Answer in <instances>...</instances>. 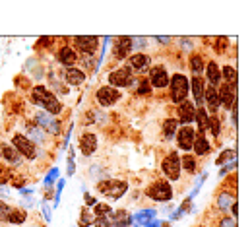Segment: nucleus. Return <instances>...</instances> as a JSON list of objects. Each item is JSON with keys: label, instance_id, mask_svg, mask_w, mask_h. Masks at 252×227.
I'll list each match as a JSON object with an SVG mask.
<instances>
[{"label": "nucleus", "instance_id": "nucleus-12", "mask_svg": "<svg viewBox=\"0 0 252 227\" xmlns=\"http://www.w3.org/2000/svg\"><path fill=\"white\" fill-rule=\"evenodd\" d=\"M150 84L153 88H165L169 84V74L163 66H153L150 72Z\"/></svg>", "mask_w": 252, "mask_h": 227}, {"label": "nucleus", "instance_id": "nucleus-34", "mask_svg": "<svg viewBox=\"0 0 252 227\" xmlns=\"http://www.w3.org/2000/svg\"><path fill=\"white\" fill-rule=\"evenodd\" d=\"M231 204H233V196L227 194V192H223V194L219 196V200H217V206H219L221 210H227Z\"/></svg>", "mask_w": 252, "mask_h": 227}, {"label": "nucleus", "instance_id": "nucleus-6", "mask_svg": "<svg viewBox=\"0 0 252 227\" xmlns=\"http://www.w3.org/2000/svg\"><path fill=\"white\" fill-rule=\"evenodd\" d=\"M12 144H14L16 152L22 154L23 158H27V159H35V158H37V148H35V144H33L29 138H25V136H22V134H16V136L12 138Z\"/></svg>", "mask_w": 252, "mask_h": 227}, {"label": "nucleus", "instance_id": "nucleus-36", "mask_svg": "<svg viewBox=\"0 0 252 227\" xmlns=\"http://www.w3.org/2000/svg\"><path fill=\"white\" fill-rule=\"evenodd\" d=\"M148 39L146 37H132V49H146Z\"/></svg>", "mask_w": 252, "mask_h": 227}, {"label": "nucleus", "instance_id": "nucleus-49", "mask_svg": "<svg viewBox=\"0 0 252 227\" xmlns=\"http://www.w3.org/2000/svg\"><path fill=\"white\" fill-rule=\"evenodd\" d=\"M144 227H161V222H157V220H153V222H150L148 226H144Z\"/></svg>", "mask_w": 252, "mask_h": 227}, {"label": "nucleus", "instance_id": "nucleus-8", "mask_svg": "<svg viewBox=\"0 0 252 227\" xmlns=\"http://www.w3.org/2000/svg\"><path fill=\"white\" fill-rule=\"evenodd\" d=\"M118 99H120V91L115 90V88H111V86H103L99 91H97V103H99L101 107H111Z\"/></svg>", "mask_w": 252, "mask_h": 227}, {"label": "nucleus", "instance_id": "nucleus-15", "mask_svg": "<svg viewBox=\"0 0 252 227\" xmlns=\"http://www.w3.org/2000/svg\"><path fill=\"white\" fill-rule=\"evenodd\" d=\"M194 114H196L194 103H190V101H183L181 103V107H179V118H181V122H184V124L192 122L194 120Z\"/></svg>", "mask_w": 252, "mask_h": 227}, {"label": "nucleus", "instance_id": "nucleus-39", "mask_svg": "<svg viewBox=\"0 0 252 227\" xmlns=\"http://www.w3.org/2000/svg\"><path fill=\"white\" fill-rule=\"evenodd\" d=\"M219 227H237V222H235V218H223L221 220V224H219Z\"/></svg>", "mask_w": 252, "mask_h": 227}, {"label": "nucleus", "instance_id": "nucleus-10", "mask_svg": "<svg viewBox=\"0 0 252 227\" xmlns=\"http://www.w3.org/2000/svg\"><path fill=\"white\" fill-rule=\"evenodd\" d=\"M74 43H76V47L82 51V53H86V55H93L95 51H97V43H99V39L97 37H88V35H80V37H76L74 39Z\"/></svg>", "mask_w": 252, "mask_h": 227}, {"label": "nucleus", "instance_id": "nucleus-5", "mask_svg": "<svg viewBox=\"0 0 252 227\" xmlns=\"http://www.w3.org/2000/svg\"><path fill=\"white\" fill-rule=\"evenodd\" d=\"M146 194L155 202H169L173 198V188H171V184L167 181H159V182L151 184L150 188L146 190Z\"/></svg>", "mask_w": 252, "mask_h": 227}, {"label": "nucleus", "instance_id": "nucleus-28", "mask_svg": "<svg viewBox=\"0 0 252 227\" xmlns=\"http://www.w3.org/2000/svg\"><path fill=\"white\" fill-rule=\"evenodd\" d=\"M190 70L194 72V76H200L202 70H204V58L200 55H194L190 58Z\"/></svg>", "mask_w": 252, "mask_h": 227}, {"label": "nucleus", "instance_id": "nucleus-23", "mask_svg": "<svg viewBox=\"0 0 252 227\" xmlns=\"http://www.w3.org/2000/svg\"><path fill=\"white\" fill-rule=\"evenodd\" d=\"M192 148H194V152H196L198 156H206V154L209 152V142L206 140V136H204V134H198V138H194Z\"/></svg>", "mask_w": 252, "mask_h": 227}, {"label": "nucleus", "instance_id": "nucleus-40", "mask_svg": "<svg viewBox=\"0 0 252 227\" xmlns=\"http://www.w3.org/2000/svg\"><path fill=\"white\" fill-rule=\"evenodd\" d=\"M74 171H76V163H74V150H72L68 158V175H74Z\"/></svg>", "mask_w": 252, "mask_h": 227}, {"label": "nucleus", "instance_id": "nucleus-37", "mask_svg": "<svg viewBox=\"0 0 252 227\" xmlns=\"http://www.w3.org/2000/svg\"><path fill=\"white\" fill-rule=\"evenodd\" d=\"M10 210H12V208H10L6 202H2V200H0V222H6V220H8Z\"/></svg>", "mask_w": 252, "mask_h": 227}, {"label": "nucleus", "instance_id": "nucleus-35", "mask_svg": "<svg viewBox=\"0 0 252 227\" xmlns=\"http://www.w3.org/2000/svg\"><path fill=\"white\" fill-rule=\"evenodd\" d=\"M105 214H111V208H109L107 204H95L93 216H95V218H105Z\"/></svg>", "mask_w": 252, "mask_h": 227}, {"label": "nucleus", "instance_id": "nucleus-33", "mask_svg": "<svg viewBox=\"0 0 252 227\" xmlns=\"http://www.w3.org/2000/svg\"><path fill=\"white\" fill-rule=\"evenodd\" d=\"M2 154H4V158H6L8 161H12V163H20L18 152H16L14 148H10V146H4V148H2Z\"/></svg>", "mask_w": 252, "mask_h": 227}, {"label": "nucleus", "instance_id": "nucleus-4", "mask_svg": "<svg viewBox=\"0 0 252 227\" xmlns=\"http://www.w3.org/2000/svg\"><path fill=\"white\" fill-rule=\"evenodd\" d=\"M109 84L111 88L118 90V88H128L134 84V76H132V70L130 68H118V70H113L109 74Z\"/></svg>", "mask_w": 252, "mask_h": 227}, {"label": "nucleus", "instance_id": "nucleus-42", "mask_svg": "<svg viewBox=\"0 0 252 227\" xmlns=\"http://www.w3.org/2000/svg\"><path fill=\"white\" fill-rule=\"evenodd\" d=\"M138 93H142V95H146V93H150V82H148V80L140 84V88H138Z\"/></svg>", "mask_w": 252, "mask_h": 227}, {"label": "nucleus", "instance_id": "nucleus-16", "mask_svg": "<svg viewBox=\"0 0 252 227\" xmlns=\"http://www.w3.org/2000/svg\"><path fill=\"white\" fill-rule=\"evenodd\" d=\"M153 220H155V210H142V212L130 216V224H136V227L148 226Z\"/></svg>", "mask_w": 252, "mask_h": 227}, {"label": "nucleus", "instance_id": "nucleus-50", "mask_svg": "<svg viewBox=\"0 0 252 227\" xmlns=\"http://www.w3.org/2000/svg\"><path fill=\"white\" fill-rule=\"evenodd\" d=\"M159 43H169V37H155Z\"/></svg>", "mask_w": 252, "mask_h": 227}, {"label": "nucleus", "instance_id": "nucleus-45", "mask_svg": "<svg viewBox=\"0 0 252 227\" xmlns=\"http://www.w3.org/2000/svg\"><path fill=\"white\" fill-rule=\"evenodd\" d=\"M56 175H58V169H52L49 173V177H47V179H45V182H47V184H49V182H52V181H54V177H56Z\"/></svg>", "mask_w": 252, "mask_h": 227}, {"label": "nucleus", "instance_id": "nucleus-3", "mask_svg": "<svg viewBox=\"0 0 252 227\" xmlns=\"http://www.w3.org/2000/svg\"><path fill=\"white\" fill-rule=\"evenodd\" d=\"M97 190H99L101 194L113 198V200H118L128 190V184H126V181H115V179H111V181H101L99 184H97Z\"/></svg>", "mask_w": 252, "mask_h": 227}, {"label": "nucleus", "instance_id": "nucleus-43", "mask_svg": "<svg viewBox=\"0 0 252 227\" xmlns=\"http://www.w3.org/2000/svg\"><path fill=\"white\" fill-rule=\"evenodd\" d=\"M227 158H235V154H233V152H229V150H225V152H223V156L217 159V163H223Z\"/></svg>", "mask_w": 252, "mask_h": 227}, {"label": "nucleus", "instance_id": "nucleus-29", "mask_svg": "<svg viewBox=\"0 0 252 227\" xmlns=\"http://www.w3.org/2000/svg\"><path fill=\"white\" fill-rule=\"evenodd\" d=\"M27 138H33L35 142H43V140H45L43 130H39V128L33 126V124H27Z\"/></svg>", "mask_w": 252, "mask_h": 227}, {"label": "nucleus", "instance_id": "nucleus-20", "mask_svg": "<svg viewBox=\"0 0 252 227\" xmlns=\"http://www.w3.org/2000/svg\"><path fill=\"white\" fill-rule=\"evenodd\" d=\"M150 64V57L144 55V53H136L130 57V70H136V72H144Z\"/></svg>", "mask_w": 252, "mask_h": 227}, {"label": "nucleus", "instance_id": "nucleus-19", "mask_svg": "<svg viewBox=\"0 0 252 227\" xmlns=\"http://www.w3.org/2000/svg\"><path fill=\"white\" fill-rule=\"evenodd\" d=\"M58 60L64 64V66H68V68H72L76 62H78V55H76V51L72 49V47H62L60 49V53H58Z\"/></svg>", "mask_w": 252, "mask_h": 227}, {"label": "nucleus", "instance_id": "nucleus-17", "mask_svg": "<svg viewBox=\"0 0 252 227\" xmlns=\"http://www.w3.org/2000/svg\"><path fill=\"white\" fill-rule=\"evenodd\" d=\"M64 78H66V82L70 84V86H80V84H84L86 82V74H84V70H80V68H68L66 72H64Z\"/></svg>", "mask_w": 252, "mask_h": 227}, {"label": "nucleus", "instance_id": "nucleus-11", "mask_svg": "<svg viewBox=\"0 0 252 227\" xmlns=\"http://www.w3.org/2000/svg\"><path fill=\"white\" fill-rule=\"evenodd\" d=\"M194 138H196V132H194V128H190V126H183V128L177 132V142H179V146H181L184 152L192 150Z\"/></svg>", "mask_w": 252, "mask_h": 227}, {"label": "nucleus", "instance_id": "nucleus-30", "mask_svg": "<svg viewBox=\"0 0 252 227\" xmlns=\"http://www.w3.org/2000/svg\"><path fill=\"white\" fill-rule=\"evenodd\" d=\"M6 222H10V224H23L25 222V214L22 210H10Z\"/></svg>", "mask_w": 252, "mask_h": 227}, {"label": "nucleus", "instance_id": "nucleus-22", "mask_svg": "<svg viewBox=\"0 0 252 227\" xmlns=\"http://www.w3.org/2000/svg\"><path fill=\"white\" fill-rule=\"evenodd\" d=\"M190 86H192V93H194V99H196V103H198V107H200V103L204 101V82H202L200 76H194L192 78V82H190Z\"/></svg>", "mask_w": 252, "mask_h": 227}, {"label": "nucleus", "instance_id": "nucleus-47", "mask_svg": "<svg viewBox=\"0 0 252 227\" xmlns=\"http://www.w3.org/2000/svg\"><path fill=\"white\" fill-rule=\"evenodd\" d=\"M231 214H233V218H237V214H239V206H237V202H233V204H231Z\"/></svg>", "mask_w": 252, "mask_h": 227}, {"label": "nucleus", "instance_id": "nucleus-25", "mask_svg": "<svg viewBox=\"0 0 252 227\" xmlns=\"http://www.w3.org/2000/svg\"><path fill=\"white\" fill-rule=\"evenodd\" d=\"M177 126H179V122H177L175 118H167V120H165L163 132H165V138H167V140H173V136L177 134Z\"/></svg>", "mask_w": 252, "mask_h": 227}, {"label": "nucleus", "instance_id": "nucleus-18", "mask_svg": "<svg viewBox=\"0 0 252 227\" xmlns=\"http://www.w3.org/2000/svg\"><path fill=\"white\" fill-rule=\"evenodd\" d=\"M204 99H206V103H207V107H209V111H217L219 109V95H217V90H215V86H209V88H206L204 90Z\"/></svg>", "mask_w": 252, "mask_h": 227}, {"label": "nucleus", "instance_id": "nucleus-48", "mask_svg": "<svg viewBox=\"0 0 252 227\" xmlns=\"http://www.w3.org/2000/svg\"><path fill=\"white\" fill-rule=\"evenodd\" d=\"M43 214H45V220H47V222H50V210L45 206V204H43Z\"/></svg>", "mask_w": 252, "mask_h": 227}, {"label": "nucleus", "instance_id": "nucleus-24", "mask_svg": "<svg viewBox=\"0 0 252 227\" xmlns=\"http://www.w3.org/2000/svg\"><path fill=\"white\" fill-rule=\"evenodd\" d=\"M206 76H207V80L211 82V86H215V84L221 80V72H219V68H217L215 62H209V64L206 66Z\"/></svg>", "mask_w": 252, "mask_h": 227}, {"label": "nucleus", "instance_id": "nucleus-26", "mask_svg": "<svg viewBox=\"0 0 252 227\" xmlns=\"http://www.w3.org/2000/svg\"><path fill=\"white\" fill-rule=\"evenodd\" d=\"M95 216H93V212H90L88 208H84L82 210V214H80V227H90L95 224Z\"/></svg>", "mask_w": 252, "mask_h": 227}, {"label": "nucleus", "instance_id": "nucleus-38", "mask_svg": "<svg viewBox=\"0 0 252 227\" xmlns=\"http://www.w3.org/2000/svg\"><path fill=\"white\" fill-rule=\"evenodd\" d=\"M207 128L213 132V136H217L219 134V120L217 118H209V126Z\"/></svg>", "mask_w": 252, "mask_h": 227}, {"label": "nucleus", "instance_id": "nucleus-13", "mask_svg": "<svg viewBox=\"0 0 252 227\" xmlns=\"http://www.w3.org/2000/svg\"><path fill=\"white\" fill-rule=\"evenodd\" d=\"M217 95H219V103L225 107V109H233L235 107V88L233 86H223L219 91H217Z\"/></svg>", "mask_w": 252, "mask_h": 227}, {"label": "nucleus", "instance_id": "nucleus-46", "mask_svg": "<svg viewBox=\"0 0 252 227\" xmlns=\"http://www.w3.org/2000/svg\"><path fill=\"white\" fill-rule=\"evenodd\" d=\"M84 66L92 70V68H93V58H92V57H88V58H86V60H84Z\"/></svg>", "mask_w": 252, "mask_h": 227}, {"label": "nucleus", "instance_id": "nucleus-21", "mask_svg": "<svg viewBox=\"0 0 252 227\" xmlns=\"http://www.w3.org/2000/svg\"><path fill=\"white\" fill-rule=\"evenodd\" d=\"M132 51V37H120L116 41V49H115V57L124 58Z\"/></svg>", "mask_w": 252, "mask_h": 227}, {"label": "nucleus", "instance_id": "nucleus-27", "mask_svg": "<svg viewBox=\"0 0 252 227\" xmlns=\"http://www.w3.org/2000/svg\"><path fill=\"white\" fill-rule=\"evenodd\" d=\"M194 118H198V128L200 130H206L207 126H209V116L206 113V109L204 107H198V111L194 114Z\"/></svg>", "mask_w": 252, "mask_h": 227}, {"label": "nucleus", "instance_id": "nucleus-9", "mask_svg": "<svg viewBox=\"0 0 252 227\" xmlns=\"http://www.w3.org/2000/svg\"><path fill=\"white\" fill-rule=\"evenodd\" d=\"M35 120H37V124H39L41 128L49 130L50 134H58V132H60V122H58L52 114L45 113V111H39V113L35 114Z\"/></svg>", "mask_w": 252, "mask_h": 227}, {"label": "nucleus", "instance_id": "nucleus-41", "mask_svg": "<svg viewBox=\"0 0 252 227\" xmlns=\"http://www.w3.org/2000/svg\"><path fill=\"white\" fill-rule=\"evenodd\" d=\"M93 227H111V220L109 218H97Z\"/></svg>", "mask_w": 252, "mask_h": 227}, {"label": "nucleus", "instance_id": "nucleus-14", "mask_svg": "<svg viewBox=\"0 0 252 227\" xmlns=\"http://www.w3.org/2000/svg\"><path fill=\"white\" fill-rule=\"evenodd\" d=\"M80 150L86 156H92L97 150V136L95 134H84L80 138Z\"/></svg>", "mask_w": 252, "mask_h": 227}, {"label": "nucleus", "instance_id": "nucleus-7", "mask_svg": "<svg viewBox=\"0 0 252 227\" xmlns=\"http://www.w3.org/2000/svg\"><path fill=\"white\" fill-rule=\"evenodd\" d=\"M161 169H163L165 177H167L169 181H177V179L181 177V158H179V154L171 152V154L163 159Z\"/></svg>", "mask_w": 252, "mask_h": 227}, {"label": "nucleus", "instance_id": "nucleus-1", "mask_svg": "<svg viewBox=\"0 0 252 227\" xmlns=\"http://www.w3.org/2000/svg\"><path fill=\"white\" fill-rule=\"evenodd\" d=\"M33 103H37L39 107H43V111L49 114H58L62 111V103L56 99V95L49 91L47 88H43V86H37L35 90H33Z\"/></svg>", "mask_w": 252, "mask_h": 227}, {"label": "nucleus", "instance_id": "nucleus-32", "mask_svg": "<svg viewBox=\"0 0 252 227\" xmlns=\"http://www.w3.org/2000/svg\"><path fill=\"white\" fill-rule=\"evenodd\" d=\"M181 167L186 169V173H196V161L192 156H184L183 161H181Z\"/></svg>", "mask_w": 252, "mask_h": 227}, {"label": "nucleus", "instance_id": "nucleus-2", "mask_svg": "<svg viewBox=\"0 0 252 227\" xmlns=\"http://www.w3.org/2000/svg\"><path fill=\"white\" fill-rule=\"evenodd\" d=\"M169 84H171V99L175 101V103H183V101H186V95H188V80H186V76H183V74H173V78L169 80Z\"/></svg>", "mask_w": 252, "mask_h": 227}, {"label": "nucleus", "instance_id": "nucleus-44", "mask_svg": "<svg viewBox=\"0 0 252 227\" xmlns=\"http://www.w3.org/2000/svg\"><path fill=\"white\" fill-rule=\"evenodd\" d=\"M97 204V200L93 198V196H90V194H86V206H95Z\"/></svg>", "mask_w": 252, "mask_h": 227}, {"label": "nucleus", "instance_id": "nucleus-31", "mask_svg": "<svg viewBox=\"0 0 252 227\" xmlns=\"http://www.w3.org/2000/svg\"><path fill=\"white\" fill-rule=\"evenodd\" d=\"M223 76L227 78V82H229V86H237V70L233 68V66H225L223 68Z\"/></svg>", "mask_w": 252, "mask_h": 227}]
</instances>
